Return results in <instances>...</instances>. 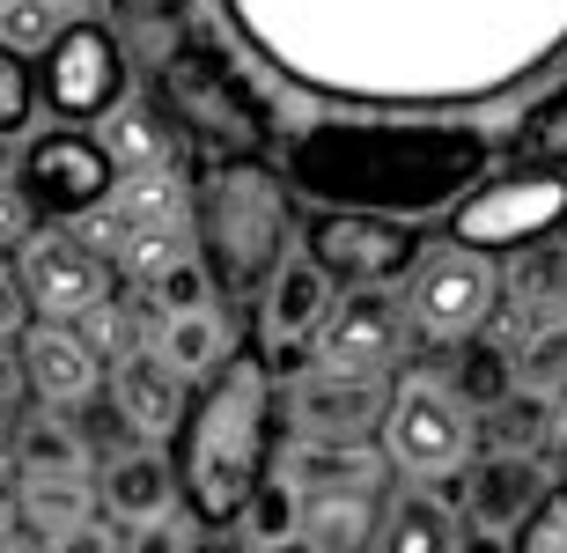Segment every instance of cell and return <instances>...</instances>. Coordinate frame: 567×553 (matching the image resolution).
Instances as JSON below:
<instances>
[{
    "instance_id": "cell-1",
    "label": "cell",
    "mask_w": 567,
    "mask_h": 553,
    "mask_svg": "<svg viewBox=\"0 0 567 553\" xmlns=\"http://www.w3.org/2000/svg\"><path fill=\"white\" fill-rule=\"evenodd\" d=\"M274 82L369 119L494 111L567 66V0H221Z\"/></svg>"
},
{
    "instance_id": "cell-2",
    "label": "cell",
    "mask_w": 567,
    "mask_h": 553,
    "mask_svg": "<svg viewBox=\"0 0 567 553\" xmlns=\"http://www.w3.org/2000/svg\"><path fill=\"white\" fill-rule=\"evenodd\" d=\"M480 177H494V141L464 119H317L280 149V185L310 207L399 229L450 214Z\"/></svg>"
},
{
    "instance_id": "cell-3",
    "label": "cell",
    "mask_w": 567,
    "mask_h": 553,
    "mask_svg": "<svg viewBox=\"0 0 567 553\" xmlns=\"http://www.w3.org/2000/svg\"><path fill=\"white\" fill-rule=\"evenodd\" d=\"M274 369L266 355L236 347L229 362L199 383V399L185 406V428H177V502L192 510V524L207 532H229L244 502L266 488L274 472Z\"/></svg>"
},
{
    "instance_id": "cell-4",
    "label": "cell",
    "mask_w": 567,
    "mask_h": 553,
    "mask_svg": "<svg viewBox=\"0 0 567 553\" xmlns=\"http://www.w3.org/2000/svg\"><path fill=\"white\" fill-rule=\"evenodd\" d=\"M274 480L288 488V539L302 553H369L383 524V450H310V443H274Z\"/></svg>"
},
{
    "instance_id": "cell-5",
    "label": "cell",
    "mask_w": 567,
    "mask_h": 553,
    "mask_svg": "<svg viewBox=\"0 0 567 553\" xmlns=\"http://www.w3.org/2000/svg\"><path fill=\"white\" fill-rule=\"evenodd\" d=\"M199 274L207 288H266L274 266L288 258L295 244V199L274 171H258V163H229V171H214L207 192H199Z\"/></svg>"
},
{
    "instance_id": "cell-6",
    "label": "cell",
    "mask_w": 567,
    "mask_h": 553,
    "mask_svg": "<svg viewBox=\"0 0 567 553\" xmlns=\"http://www.w3.org/2000/svg\"><path fill=\"white\" fill-rule=\"evenodd\" d=\"M567 229V177L553 171H502L480 177L457 207L442 214V244L472 258H502L524 244H546Z\"/></svg>"
},
{
    "instance_id": "cell-7",
    "label": "cell",
    "mask_w": 567,
    "mask_h": 553,
    "mask_svg": "<svg viewBox=\"0 0 567 553\" xmlns=\"http://www.w3.org/2000/svg\"><path fill=\"white\" fill-rule=\"evenodd\" d=\"M399 310H405V340L464 347L494 310H502V274H494V258L450 252V244H421L413 266H405Z\"/></svg>"
},
{
    "instance_id": "cell-8",
    "label": "cell",
    "mask_w": 567,
    "mask_h": 553,
    "mask_svg": "<svg viewBox=\"0 0 567 553\" xmlns=\"http://www.w3.org/2000/svg\"><path fill=\"white\" fill-rule=\"evenodd\" d=\"M30 82H38V104L52 111V126H104L111 111L126 104V60H118V38H111L104 22H60V38L38 52L30 66Z\"/></svg>"
},
{
    "instance_id": "cell-9",
    "label": "cell",
    "mask_w": 567,
    "mask_h": 553,
    "mask_svg": "<svg viewBox=\"0 0 567 553\" xmlns=\"http://www.w3.org/2000/svg\"><path fill=\"white\" fill-rule=\"evenodd\" d=\"M111 177H118L111 155L82 126H44L16 149V192H22V207L38 214V229H66L74 214L104 207Z\"/></svg>"
},
{
    "instance_id": "cell-10",
    "label": "cell",
    "mask_w": 567,
    "mask_h": 553,
    "mask_svg": "<svg viewBox=\"0 0 567 553\" xmlns=\"http://www.w3.org/2000/svg\"><path fill=\"white\" fill-rule=\"evenodd\" d=\"M383 465L413 472V480H450L472 458V406L450 391V383H391V406H383Z\"/></svg>"
},
{
    "instance_id": "cell-11",
    "label": "cell",
    "mask_w": 567,
    "mask_h": 553,
    "mask_svg": "<svg viewBox=\"0 0 567 553\" xmlns=\"http://www.w3.org/2000/svg\"><path fill=\"white\" fill-rule=\"evenodd\" d=\"M391 406V377H332L295 369L288 391H274V421H288V443L310 450H369Z\"/></svg>"
},
{
    "instance_id": "cell-12",
    "label": "cell",
    "mask_w": 567,
    "mask_h": 553,
    "mask_svg": "<svg viewBox=\"0 0 567 553\" xmlns=\"http://www.w3.org/2000/svg\"><path fill=\"white\" fill-rule=\"evenodd\" d=\"M295 252L332 280V296H354V288H391V280H405V266H413V252H421V236L399 229V222L310 207L302 222H295Z\"/></svg>"
},
{
    "instance_id": "cell-13",
    "label": "cell",
    "mask_w": 567,
    "mask_h": 553,
    "mask_svg": "<svg viewBox=\"0 0 567 553\" xmlns=\"http://www.w3.org/2000/svg\"><path fill=\"white\" fill-rule=\"evenodd\" d=\"M399 355H405L399 288H354V296H339L310 340V369H332V377H391Z\"/></svg>"
},
{
    "instance_id": "cell-14",
    "label": "cell",
    "mask_w": 567,
    "mask_h": 553,
    "mask_svg": "<svg viewBox=\"0 0 567 553\" xmlns=\"http://www.w3.org/2000/svg\"><path fill=\"white\" fill-rule=\"evenodd\" d=\"M16 280H22V303H30L38 325H74L82 310H96V303L118 288L104 258H89L66 229H38L30 236L22 258H16Z\"/></svg>"
},
{
    "instance_id": "cell-15",
    "label": "cell",
    "mask_w": 567,
    "mask_h": 553,
    "mask_svg": "<svg viewBox=\"0 0 567 553\" xmlns=\"http://www.w3.org/2000/svg\"><path fill=\"white\" fill-rule=\"evenodd\" d=\"M16 362H22V391H30L44 413H60V421L89 413V406L104 399V377H111V362L74 332V325H30L22 347H16Z\"/></svg>"
},
{
    "instance_id": "cell-16",
    "label": "cell",
    "mask_w": 567,
    "mask_h": 553,
    "mask_svg": "<svg viewBox=\"0 0 567 553\" xmlns=\"http://www.w3.org/2000/svg\"><path fill=\"white\" fill-rule=\"evenodd\" d=\"M96 510L111 532H141V524H169L177 516V465L155 443H118L96 465Z\"/></svg>"
},
{
    "instance_id": "cell-17",
    "label": "cell",
    "mask_w": 567,
    "mask_h": 553,
    "mask_svg": "<svg viewBox=\"0 0 567 553\" xmlns=\"http://www.w3.org/2000/svg\"><path fill=\"white\" fill-rule=\"evenodd\" d=\"M104 391H111V406H118V428H126V443H155V450H169L177 443V428H185V406H192V391L177 377H169L155 355H147L141 340L111 362V377H104Z\"/></svg>"
},
{
    "instance_id": "cell-18",
    "label": "cell",
    "mask_w": 567,
    "mask_h": 553,
    "mask_svg": "<svg viewBox=\"0 0 567 553\" xmlns=\"http://www.w3.org/2000/svg\"><path fill=\"white\" fill-rule=\"evenodd\" d=\"M332 280L317 274L302 252H288L274 266V280H266V340H274V355H280V369L295 362V355H310V340H317V325H324V310H332Z\"/></svg>"
},
{
    "instance_id": "cell-19",
    "label": "cell",
    "mask_w": 567,
    "mask_h": 553,
    "mask_svg": "<svg viewBox=\"0 0 567 553\" xmlns=\"http://www.w3.org/2000/svg\"><path fill=\"white\" fill-rule=\"evenodd\" d=\"M546 465L530 458V450H486V465L472 472V488H464V502H472V524H480L486 539L516 532L530 510H538V494H546Z\"/></svg>"
},
{
    "instance_id": "cell-20",
    "label": "cell",
    "mask_w": 567,
    "mask_h": 553,
    "mask_svg": "<svg viewBox=\"0 0 567 553\" xmlns=\"http://www.w3.org/2000/svg\"><path fill=\"white\" fill-rule=\"evenodd\" d=\"M147 355H155V362H163L169 377L192 391V377L207 383L214 369L236 355V332H229V318H221V310L207 303V310H177V318L155 325V347H147Z\"/></svg>"
},
{
    "instance_id": "cell-21",
    "label": "cell",
    "mask_w": 567,
    "mask_h": 553,
    "mask_svg": "<svg viewBox=\"0 0 567 553\" xmlns=\"http://www.w3.org/2000/svg\"><path fill=\"white\" fill-rule=\"evenodd\" d=\"M464 524L457 510H442L427 488L413 494H391L383 502V524H377V553H457Z\"/></svg>"
},
{
    "instance_id": "cell-22",
    "label": "cell",
    "mask_w": 567,
    "mask_h": 553,
    "mask_svg": "<svg viewBox=\"0 0 567 553\" xmlns=\"http://www.w3.org/2000/svg\"><path fill=\"white\" fill-rule=\"evenodd\" d=\"M96 149L111 155V171H118V177L163 171V163H169V133H163V111L147 104V96H133V104H118V111L104 119V133H96Z\"/></svg>"
},
{
    "instance_id": "cell-23",
    "label": "cell",
    "mask_w": 567,
    "mask_h": 553,
    "mask_svg": "<svg viewBox=\"0 0 567 553\" xmlns=\"http://www.w3.org/2000/svg\"><path fill=\"white\" fill-rule=\"evenodd\" d=\"M126 229H185L192 199L177 192L169 171H141V177H111V199H104Z\"/></svg>"
},
{
    "instance_id": "cell-24",
    "label": "cell",
    "mask_w": 567,
    "mask_h": 553,
    "mask_svg": "<svg viewBox=\"0 0 567 553\" xmlns=\"http://www.w3.org/2000/svg\"><path fill=\"white\" fill-rule=\"evenodd\" d=\"M524 171H553L567 177V82L524 119Z\"/></svg>"
},
{
    "instance_id": "cell-25",
    "label": "cell",
    "mask_w": 567,
    "mask_h": 553,
    "mask_svg": "<svg viewBox=\"0 0 567 553\" xmlns=\"http://www.w3.org/2000/svg\"><path fill=\"white\" fill-rule=\"evenodd\" d=\"M60 8L52 0H0V44L16 52V60H30V52H44V44L60 38Z\"/></svg>"
},
{
    "instance_id": "cell-26",
    "label": "cell",
    "mask_w": 567,
    "mask_h": 553,
    "mask_svg": "<svg viewBox=\"0 0 567 553\" xmlns=\"http://www.w3.org/2000/svg\"><path fill=\"white\" fill-rule=\"evenodd\" d=\"M508 553H567V480L538 494V510L508 532Z\"/></svg>"
},
{
    "instance_id": "cell-27",
    "label": "cell",
    "mask_w": 567,
    "mask_h": 553,
    "mask_svg": "<svg viewBox=\"0 0 567 553\" xmlns=\"http://www.w3.org/2000/svg\"><path fill=\"white\" fill-rule=\"evenodd\" d=\"M30 111H38V82H30V60H16V52L0 44V141H22Z\"/></svg>"
},
{
    "instance_id": "cell-28",
    "label": "cell",
    "mask_w": 567,
    "mask_h": 553,
    "mask_svg": "<svg viewBox=\"0 0 567 553\" xmlns=\"http://www.w3.org/2000/svg\"><path fill=\"white\" fill-rule=\"evenodd\" d=\"M38 236V214L22 207V192H16V177H0V258L16 266V252Z\"/></svg>"
},
{
    "instance_id": "cell-29",
    "label": "cell",
    "mask_w": 567,
    "mask_h": 553,
    "mask_svg": "<svg viewBox=\"0 0 567 553\" xmlns=\"http://www.w3.org/2000/svg\"><path fill=\"white\" fill-rule=\"evenodd\" d=\"M30 303H22V280H16V266L0 258V347H22V332H30Z\"/></svg>"
},
{
    "instance_id": "cell-30",
    "label": "cell",
    "mask_w": 567,
    "mask_h": 553,
    "mask_svg": "<svg viewBox=\"0 0 567 553\" xmlns=\"http://www.w3.org/2000/svg\"><path fill=\"white\" fill-rule=\"evenodd\" d=\"M38 553H118V539H111V524H89V516H74L66 532H52Z\"/></svg>"
},
{
    "instance_id": "cell-31",
    "label": "cell",
    "mask_w": 567,
    "mask_h": 553,
    "mask_svg": "<svg viewBox=\"0 0 567 553\" xmlns=\"http://www.w3.org/2000/svg\"><path fill=\"white\" fill-rule=\"evenodd\" d=\"M22 399V362H16V347H0V413H16Z\"/></svg>"
},
{
    "instance_id": "cell-32",
    "label": "cell",
    "mask_w": 567,
    "mask_h": 553,
    "mask_svg": "<svg viewBox=\"0 0 567 553\" xmlns=\"http://www.w3.org/2000/svg\"><path fill=\"white\" fill-rule=\"evenodd\" d=\"M0 488H16V421L0 413Z\"/></svg>"
},
{
    "instance_id": "cell-33",
    "label": "cell",
    "mask_w": 567,
    "mask_h": 553,
    "mask_svg": "<svg viewBox=\"0 0 567 553\" xmlns=\"http://www.w3.org/2000/svg\"><path fill=\"white\" fill-rule=\"evenodd\" d=\"M8 532H16V488H0V546H8Z\"/></svg>"
},
{
    "instance_id": "cell-34",
    "label": "cell",
    "mask_w": 567,
    "mask_h": 553,
    "mask_svg": "<svg viewBox=\"0 0 567 553\" xmlns=\"http://www.w3.org/2000/svg\"><path fill=\"white\" fill-rule=\"evenodd\" d=\"M457 553H502V539H486V532L480 539H457Z\"/></svg>"
},
{
    "instance_id": "cell-35",
    "label": "cell",
    "mask_w": 567,
    "mask_h": 553,
    "mask_svg": "<svg viewBox=\"0 0 567 553\" xmlns=\"http://www.w3.org/2000/svg\"><path fill=\"white\" fill-rule=\"evenodd\" d=\"M52 8H60V16L74 22V16H82V8H89V0H52Z\"/></svg>"
},
{
    "instance_id": "cell-36",
    "label": "cell",
    "mask_w": 567,
    "mask_h": 553,
    "mask_svg": "<svg viewBox=\"0 0 567 553\" xmlns=\"http://www.w3.org/2000/svg\"><path fill=\"white\" fill-rule=\"evenodd\" d=\"M258 553H302V546H295V539H280V546H258Z\"/></svg>"
},
{
    "instance_id": "cell-37",
    "label": "cell",
    "mask_w": 567,
    "mask_h": 553,
    "mask_svg": "<svg viewBox=\"0 0 567 553\" xmlns=\"http://www.w3.org/2000/svg\"><path fill=\"white\" fill-rule=\"evenodd\" d=\"M0 553H38V546H0Z\"/></svg>"
},
{
    "instance_id": "cell-38",
    "label": "cell",
    "mask_w": 567,
    "mask_h": 553,
    "mask_svg": "<svg viewBox=\"0 0 567 553\" xmlns=\"http://www.w3.org/2000/svg\"><path fill=\"white\" fill-rule=\"evenodd\" d=\"M199 553H236V546H199Z\"/></svg>"
}]
</instances>
